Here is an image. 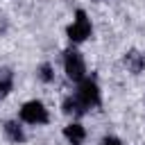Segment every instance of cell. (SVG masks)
I'll return each instance as SVG.
<instances>
[{
	"label": "cell",
	"instance_id": "6da1fadb",
	"mask_svg": "<svg viewBox=\"0 0 145 145\" xmlns=\"http://www.w3.org/2000/svg\"><path fill=\"white\" fill-rule=\"evenodd\" d=\"M63 72L68 79L72 82H82L86 77V63H84V57L75 50V48H68L63 52Z\"/></svg>",
	"mask_w": 145,
	"mask_h": 145
},
{
	"label": "cell",
	"instance_id": "7a4b0ae2",
	"mask_svg": "<svg viewBox=\"0 0 145 145\" xmlns=\"http://www.w3.org/2000/svg\"><path fill=\"white\" fill-rule=\"evenodd\" d=\"M75 97L82 102V106L88 111L93 106L100 104V86L95 79L91 77H84L82 82H77V91H75Z\"/></svg>",
	"mask_w": 145,
	"mask_h": 145
},
{
	"label": "cell",
	"instance_id": "3957f363",
	"mask_svg": "<svg viewBox=\"0 0 145 145\" xmlns=\"http://www.w3.org/2000/svg\"><path fill=\"white\" fill-rule=\"evenodd\" d=\"M18 116H20V120L25 122V125H45L48 122V109H45V104L41 102V100H29V102H25L23 106H20V111H18Z\"/></svg>",
	"mask_w": 145,
	"mask_h": 145
},
{
	"label": "cell",
	"instance_id": "277c9868",
	"mask_svg": "<svg viewBox=\"0 0 145 145\" xmlns=\"http://www.w3.org/2000/svg\"><path fill=\"white\" fill-rule=\"evenodd\" d=\"M91 32H93L91 18L86 16V11L79 9V11L75 14L72 23H70V27H68V39H70V43H82V41H86V39L91 36Z\"/></svg>",
	"mask_w": 145,
	"mask_h": 145
},
{
	"label": "cell",
	"instance_id": "5b68a950",
	"mask_svg": "<svg viewBox=\"0 0 145 145\" xmlns=\"http://www.w3.org/2000/svg\"><path fill=\"white\" fill-rule=\"evenodd\" d=\"M63 138L70 143V145H82L86 140V129L79 125V122H68L63 127Z\"/></svg>",
	"mask_w": 145,
	"mask_h": 145
},
{
	"label": "cell",
	"instance_id": "8992f818",
	"mask_svg": "<svg viewBox=\"0 0 145 145\" xmlns=\"http://www.w3.org/2000/svg\"><path fill=\"white\" fill-rule=\"evenodd\" d=\"M2 131H5L7 140H11V143H23V140H25V131H23L20 122H16V120H9V122H5Z\"/></svg>",
	"mask_w": 145,
	"mask_h": 145
},
{
	"label": "cell",
	"instance_id": "52a82bcc",
	"mask_svg": "<svg viewBox=\"0 0 145 145\" xmlns=\"http://www.w3.org/2000/svg\"><path fill=\"white\" fill-rule=\"evenodd\" d=\"M63 113L66 116H82V113H86V109L82 106V102L75 95H68L63 100Z\"/></svg>",
	"mask_w": 145,
	"mask_h": 145
},
{
	"label": "cell",
	"instance_id": "ba28073f",
	"mask_svg": "<svg viewBox=\"0 0 145 145\" xmlns=\"http://www.w3.org/2000/svg\"><path fill=\"white\" fill-rule=\"evenodd\" d=\"M39 77H41L43 82H52V79H54V70H52V66H50V63H43V66L39 68Z\"/></svg>",
	"mask_w": 145,
	"mask_h": 145
},
{
	"label": "cell",
	"instance_id": "9c48e42d",
	"mask_svg": "<svg viewBox=\"0 0 145 145\" xmlns=\"http://www.w3.org/2000/svg\"><path fill=\"white\" fill-rule=\"evenodd\" d=\"M127 59H129V68H131L134 72H138V70L143 68V57H138L136 52H131V54H129Z\"/></svg>",
	"mask_w": 145,
	"mask_h": 145
},
{
	"label": "cell",
	"instance_id": "30bf717a",
	"mask_svg": "<svg viewBox=\"0 0 145 145\" xmlns=\"http://www.w3.org/2000/svg\"><path fill=\"white\" fill-rule=\"evenodd\" d=\"M102 145H125L120 138H116V136H106L104 140H102Z\"/></svg>",
	"mask_w": 145,
	"mask_h": 145
}]
</instances>
